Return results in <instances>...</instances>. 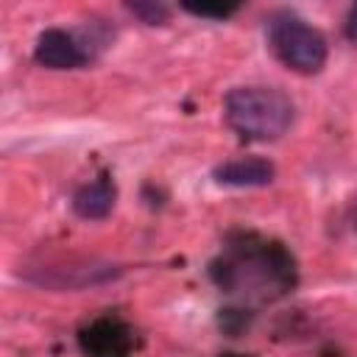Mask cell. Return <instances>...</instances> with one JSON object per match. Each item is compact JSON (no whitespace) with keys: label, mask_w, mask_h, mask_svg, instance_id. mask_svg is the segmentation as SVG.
<instances>
[{"label":"cell","mask_w":357,"mask_h":357,"mask_svg":"<svg viewBox=\"0 0 357 357\" xmlns=\"http://www.w3.org/2000/svg\"><path fill=\"white\" fill-rule=\"evenodd\" d=\"M223 117L237 137L273 142L293 126L296 106L276 86H234L223 98Z\"/></svg>","instance_id":"obj_1"},{"label":"cell","mask_w":357,"mask_h":357,"mask_svg":"<svg viewBox=\"0 0 357 357\" xmlns=\"http://www.w3.org/2000/svg\"><path fill=\"white\" fill-rule=\"evenodd\" d=\"M268 45L273 56L298 75L321 73L329 56L326 36L293 11H279L268 20Z\"/></svg>","instance_id":"obj_2"},{"label":"cell","mask_w":357,"mask_h":357,"mask_svg":"<svg viewBox=\"0 0 357 357\" xmlns=\"http://www.w3.org/2000/svg\"><path fill=\"white\" fill-rule=\"evenodd\" d=\"M290 279V259L279 248H262V251H240L237 257L223 262L220 284L229 290L243 287H284Z\"/></svg>","instance_id":"obj_3"},{"label":"cell","mask_w":357,"mask_h":357,"mask_svg":"<svg viewBox=\"0 0 357 357\" xmlns=\"http://www.w3.org/2000/svg\"><path fill=\"white\" fill-rule=\"evenodd\" d=\"M123 273L120 265L112 262H70V265H47L25 273V282L47 290H86L114 282Z\"/></svg>","instance_id":"obj_4"},{"label":"cell","mask_w":357,"mask_h":357,"mask_svg":"<svg viewBox=\"0 0 357 357\" xmlns=\"http://www.w3.org/2000/svg\"><path fill=\"white\" fill-rule=\"evenodd\" d=\"M33 59H36V64H42L47 70H78L86 64L89 53L70 31L47 28L36 36Z\"/></svg>","instance_id":"obj_5"},{"label":"cell","mask_w":357,"mask_h":357,"mask_svg":"<svg viewBox=\"0 0 357 357\" xmlns=\"http://www.w3.org/2000/svg\"><path fill=\"white\" fill-rule=\"evenodd\" d=\"M276 176V167L262 156H243L223 162L212 170V178L223 187H265Z\"/></svg>","instance_id":"obj_6"},{"label":"cell","mask_w":357,"mask_h":357,"mask_svg":"<svg viewBox=\"0 0 357 357\" xmlns=\"http://www.w3.org/2000/svg\"><path fill=\"white\" fill-rule=\"evenodd\" d=\"M114 198H117L114 184H112L106 176H100V178H95V181H89V184H81V187L73 192L70 206H73V212H75L78 218H84V220H103V218L114 209Z\"/></svg>","instance_id":"obj_7"},{"label":"cell","mask_w":357,"mask_h":357,"mask_svg":"<svg viewBox=\"0 0 357 357\" xmlns=\"http://www.w3.org/2000/svg\"><path fill=\"white\" fill-rule=\"evenodd\" d=\"M126 11L134 14L145 25H162L170 20V6L156 3V0H139V3H126Z\"/></svg>","instance_id":"obj_8"},{"label":"cell","mask_w":357,"mask_h":357,"mask_svg":"<svg viewBox=\"0 0 357 357\" xmlns=\"http://www.w3.org/2000/svg\"><path fill=\"white\" fill-rule=\"evenodd\" d=\"M240 6H184L187 14L192 17H206V20H226L237 11Z\"/></svg>","instance_id":"obj_9"},{"label":"cell","mask_w":357,"mask_h":357,"mask_svg":"<svg viewBox=\"0 0 357 357\" xmlns=\"http://www.w3.org/2000/svg\"><path fill=\"white\" fill-rule=\"evenodd\" d=\"M346 36L357 39V6H351L349 14H346Z\"/></svg>","instance_id":"obj_10"},{"label":"cell","mask_w":357,"mask_h":357,"mask_svg":"<svg viewBox=\"0 0 357 357\" xmlns=\"http://www.w3.org/2000/svg\"><path fill=\"white\" fill-rule=\"evenodd\" d=\"M351 223L357 226V204H354V215H351Z\"/></svg>","instance_id":"obj_11"}]
</instances>
